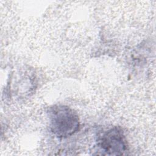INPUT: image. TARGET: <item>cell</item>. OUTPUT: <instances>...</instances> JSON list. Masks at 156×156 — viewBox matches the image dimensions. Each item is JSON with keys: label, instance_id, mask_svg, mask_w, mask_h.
<instances>
[{"label": "cell", "instance_id": "6da1fadb", "mask_svg": "<svg viewBox=\"0 0 156 156\" xmlns=\"http://www.w3.org/2000/svg\"><path fill=\"white\" fill-rule=\"evenodd\" d=\"M51 128L58 137H66L76 132L79 126V118L69 108L57 106L50 112Z\"/></svg>", "mask_w": 156, "mask_h": 156}, {"label": "cell", "instance_id": "7a4b0ae2", "mask_svg": "<svg viewBox=\"0 0 156 156\" xmlns=\"http://www.w3.org/2000/svg\"><path fill=\"white\" fill-rule=\"evenodd\" d=\"M98 146L107 155H121L127 149V144L122 132L116 127L103 135Z\"/></svg>", "mask_w": 156, "mask_h": 156}]
</instances>
